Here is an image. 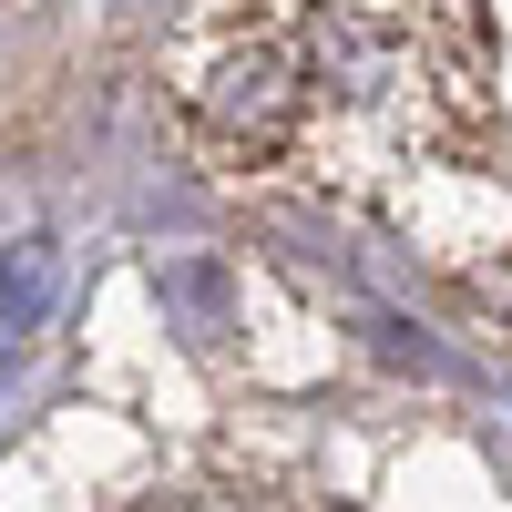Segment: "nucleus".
<instances>
[{
  "label": "nucleus",
  "instance_id": "nucleus-1",
  "mask_svg": "<svg viewBox=\"0 0 512 512\" xmlns=\"http://www.w3.org/2000/svg\"><path fill=\"white\" fill-rule=\"evenodd\" d=\"M297 41V72H308L318 113H349V123H410L431 103V41L400 0H297L277 11Z\"/></svg>",
  "mask_w": 512,
  "mask_h": 512
},
{
  "label": "nucleus",
  "instance_id": "nucleus-2",
  "mask_svg": "<svg viewBox=\"0 0 512 512\" xmlns=\"http://www.w3.org/2000/svg\"><path fill=\"white\" fill-rule=\"evenodd\" d=\"M185 113H195V134L216 144L226 164H277V154H297V134L318 123V93H308V72H297L287 21L205 41V62H195V82H185Z\"/></svg>",
  "mask_w": 512,
  "mask_h": 512
},
{
  "label": "nucleus",
  "instance_id": "nucleus-3",
  "mask_svg": "<svg viewBox=\"0 0 512 512\" xmlns=\"http://www.w3.org/2000/svg\"><path fill=\"white\" fill-rule=\"evenodd\" d=\"M154 308H164V328H185L195 349H216L236 328V267L226 256H154Z\"/></svg>",
  "mask_w": 512,
  "mask_h": 512
},
{
  "label": "nucleus",
  "instance_id": "nucleus-4",
  "mask_svg": "<svg viewBox=\"0 0 512 512\" xmlns=\"http://www.w3.org/2000/svg\"><path fill=\"white\" fill-rule=\"evenodd\" d=\"M52 308H62V236H21L11 256H0V349L41 338Z\"/></svg>",
  "mask_w": 512,
  "mask_h": 512
}]
</instances>
